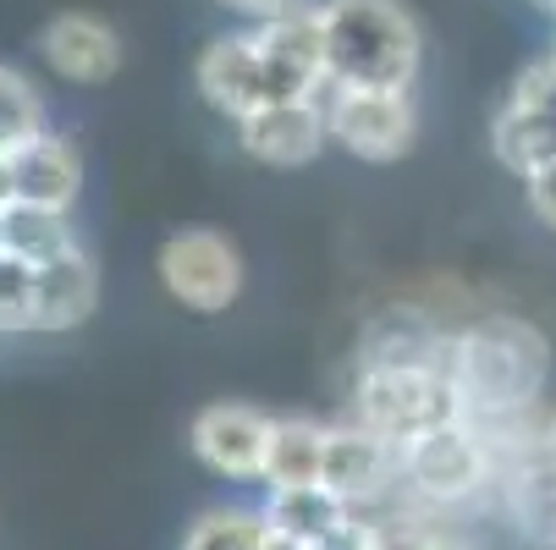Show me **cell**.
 Returning <instances> with one entry per match:
<instances>
[{
    "label": "cell",
    "instance_id": "1",
    "mask_svg": "<svg viewBox=\"0 0 556 550\" xmlns=\"http://www.w3.org/2000/svg\"><path fill=\"white\" fill-rule=\"evenodd\" d=\"M326 89H414L425 34L403 0H320Z\"/></svg>",
    "mask_w": 556,
    "mask_h": 550
},
{
    "label": "cell",
    "instance_id": "2",
    "mask_svg": "<svg viewBox=\"0 0 556 550\" xmlns=\"http://www.w3.org/2000/svg\"><path fill=\"white\" fill-rule=\"evenodd\" d=\"M446 369L468 402V419H518L545 380V336L513 314H491V320L452 331Z\"/></svg>",
    "mask_w": 556,
    "mask_h": 550
},
{
    "label": "cell",
    "instance_id": "3",
    "mask_svg": "<svg viewBox=\"0 0 556 550\" xmlns=\"http://www.w3.org/2000/svg\"><path fill=\"white\" fill-rule=\"evenodd\" d=\"M468 419V402L441 363H396V358H369L358 363L353 380V424L375 430L403 451L408 440Z\"/></svg>",
    "mask_w": 556,
    "mask_h": 550
},
{
    "label": "cell",
    "instance_id": "4",
    "mask_svg": "<svg viewBox=\"0 0 556 550\" xmlns=\"http://www.w3.org/2000/svg\"><path fill=\"white\" fill-rule=\"evenodd\" d=\"M193 84H199L204 105L220 111L226 121H243V116H254L265 105H281V100H314L270 61V50L260 44L254 28L215 34L193 61Z\"/></svg>",
    "mask_w": 556,
    "mask_h": 550
},
{
    "label": "cell",
    "instance_id": "5",
    "mask_svg": "<svg viewBox=\"0 0 556 550\" xmlns=\"http://www.w3.org/2000/svg\"><path fill=\"white\" fill-rule=\"evenodd\" d=\"M154 270H161V286L177 308L188 314H226L237 297H243V281H249V265H243V248H237L226 231L215 226H182L161 243L154 254Z\"/></svg>",
    "mask_w": 556,
    "mask_h": 550
},
{
    "label": "cell",
    "instance_id": "6",
    "mask_svg": "<svg viewBox=\"0 0 556 550\" xmlns=\"http://www.w3.org/2000/svg\"><path fill=\"white\" fill-rule=\"evenodd\" d=\"M496 479V446L473 419L441 424L403 446V485L435 507H463Z\"/></svg>",
    "mask_w": 556,
    "mask_h": 550
},
{
    "label": "cell",
    "instance_id": "7",
    "mask_svg": "<svg viewBox=\"0 0 556 550\" xmlns=\"http://www.w3.org/2000/svg\"><path fill=\"white\" fill-rule=\"evenodd\" d=\"M326 132L364 166H391L403 161L419 138V111L414 89H326Z\"/></svg>",
    "mask_w": 556,
    "mask_h": 550
},
{
    "label": "cell",
    "instance_id": "8",
    "mask_svg": "<svg viewBox=\"0 0 556 550\" xmlns=\"http://www.w3.org/2000/svg\"><path fill=\"white\" fill-rule=\"evenodd\" d=\"M491 154L523 182L556 161V55L518 72V84L491 121Z\"/></svg>",
    "mask_w": 556,
    "mask_h": 550
},
{
    "label": "cell",
    "instance_id": "9",
    "mask_svg": "<svg viewBox=\"0 0 556 550\" xmlns=\"http://www.w3.org/2000/svg\"><path fill=\"white\" fill-rule=\"evenodd\" d=\"M276 419L249 402H210L188 424L193 457L220 479H265V451H270Z\"/></svg>",
    "mask_w": 556,
    "mask_h": 550
},
{
    "label": "cell",
    "instance_id": "10",
    "mask_svg": "<svg viewBox=\"0 0 556 550\" xmlns=\"http://www.w3.org/2000/svg\"><path fill=\"white\" fill-rule=\"evenodd\" d=\"M231 127H237V143H243L249 161L276 166V171H298V166H308L314 154L331 143L320 94H314V100H281V105H265V111H254V116H243V121H231Z\"/></svg>",
    "mask_w": 556,
    "mask_h": 550
},
{
    "label": "cell",
    "instance_id": "11",
    "mask_svg": "<svg viewBox=\"0 0 556 550\" xmlns=\"http://www.w3.org/2000/svg\"><path fill=\"white\" fill-rule=\"evenodd\" d=\"M45 66L72 89H100L122 72V34L94 12H55L39 34Z\"/></svg>",
    "mask_w": 556,
    "mask_h": 550
},
{
    "label": "cell",
    "instance_id": "12",
    "mask_svg": "<svg viewBox=\"0 0 556 550\" xmlns=\"http://www.w3.org/2000/svg\"><path fill=\"white\" fill-rule=\"evenodd\" d=\"M94 308H100V265L84 254V243L34 265V336L89 325Z\"/></svg>",
    "mask_w": 556,
    "mask_h": 550
},
{
    "label": "cell",
    "instance_id": "13",
    "mask_svg": "<svg viewBox=\"0 0 556 550\" xmlns=\"http://www.w3.org/2000/svg\"><path fill=\"white\" fill-rule=\"evenodd\" d=\"M326 485L342 501L364 507V501L386 496L391 485H403V451L364 424H337L326 440Z\"/></svg>",
    "mask_w": 556,
    "mask_h": 550
},
{
    "label": "cell",
    "instance_id": "14",
    "mask_svg": "<svg viewBox=\"0 0 556 550\" xmlns=\"http://www.w3.org/2000/svg\"><path fill=\"white\" fill-rule=\"evenodd\" d=\"M12 177H17V204L72 215L77 193H84V154L61 132H39L34 143L12 149Z\"/></svg>",
    "mask_w": 556,
    "mask_h": 550
},
{
    "label": "cell",
    "instance_id": "15",
    "mask_svg": "<svg viewBox=\"0 0 556 550\" xmlns=\"http://www.w3.org/2000/svg\"><path fill=\"white\" fill-rule=\"evenodd\" d=\"M326 440H331V424H314V419H276L270 451H265V490L326 485Z\"/></svg>",
    "mask_w": 556,
    "mask_h": 550
},
{
    "label": "cell",
    "instance_id": "16",
    "mask_svg": "<svg viewBox=\"0 0 556 550\" xmlns=\"http://www.w3.org/2000/svg\"><path fill=\"white\" fill-rule=\"evenodd\" d=\"M507 507L518 517V528L540 545H556V457L551 446H529L523 462L507 474Z\"/></svg>",
    "mask_w": 556,
    "mask_h": 550
},
{
    "label": "cell",
    "instance_id": "17",
    "mask_svg": "<svg viewBox=\"0 0 556 550\" xmlns=\"http://www.w3.org/2000/svg\"><path fill=\"white\" fill-rule=\"evenodd\" d=\"M353 512H358V507H353V501H342L331 485L270 490V501H265V523H270L276 534H292V539H303V545H320V539H326L331 528H342Z\"/></svg>",
    "mask_w": 556,
    "mask_h": 550
},
{
    "label": "cell",
    "instance_id": "18",
    "mask_svg": "<svg viewBox=\"0 0 556 550\" xmlns=\"http://www.w3.org/2000/svg\"><path fill=\"white\" fill-rule=\"evenodd\" d=\"M0 248L28 259V265H45L66 248H77V231L66 215L55 209H39V204H12V209H0Z\"/></svg>",
    "mask_w": 556,
    "mask_h": 550
},
{
    "label": "cell",
    "instance_id": "19",
    "mask_svg": "<svg viewBox=\"0 0 556 550\" xmlns=\"http://www.w3.org/2000/svg\"><path fill=\"white\" fill-rule=\"evenodd\" d=\"M270 539V523H265V507H210L193 517L182 550H265Z\"/></svg>",
    "mask_w": 556,
    "mask_h": 550
},
{
    "label": "cell",
    "instance_id": "20",
    "mask_svg": "<svg viewBox=\"0 0 556 550\" xmlns=\"http://www.w3.org/2000/svg\"><path fill=\"white\" fill-rule=\"evenodd\" d=\"M39 132H50V111H45V94L28 84L17 66H0V149H23L34 143Z\"/></svg>",
    "mask_w": 556,
    "mask_h": 550
},
{
    "label": "cell",
    "instance_id": "21",
    "mask_svg": "<svg viewBox=\"0 0 556 550\" xmlns=\"http://www.w3.org/2000/svg\"><path fill=\"white\" fill-rule=\"evenodd\" d=\"M0 336H34V265L0 248Z\"/></svg>",
    "mask_w": 556,
    "mask_h": 550
},
{
    "label": "cell",
    "instance_id": "22",
    "mask_svg": "<svg viewBox=\"0 0 556 550\" xmlns=\"http://www.w3.org/2000/svg\"><path fill=\"white\" fill-rule=\"evenodd\" d=\"M314 550H380V523H369V517H358V512H353L342 528H331Z\"/></svg>",
    "mask_w": 556,
    "mask_h": 550
},
{
    "label": "cell",
    "instance_id": "23",
    "mask_svg": "<svg viewBox=\"0 0 556 550\" xmlns=\"http://www.w3.org/2000/svg\"><path fill=\"white\" fill-rule=\"evenodd\" d=\"M529 209L556 231V161H551V166H540V171L529 177Z\"/></svg>",
    "mask_w": 556,
    "mask_h": 550
},
{
    "label": "cell",
    "instance_id": "24",
    "mask_svg": "<svg viewBox=\"0 0 556 550\" xmlns=\"http://www.w3.org/2000/svg\"><path fill=\"white\" fill-rule=\"evenodd\" d=\"M220 12H231V17H249V23H265V17H281V12H292V7H303V0H215Z\"/></svg>",
    "mask_w": 556,
    "mask_h": 550
},
{
    "label": "cell",
    "instance_id": "25",
    "mask_svg": "<svg viewBox=\"0 0 556 550\" xmlns=\"http://www.w3.org/2000/svg\"><path fill=\"white\" fill-rule=\"evenodd\" d=\"M17 204V177H12V154L0 149V209Z\"/></svg>",
    "mask_w": 556,
    "mask_h": 550
},
{
    "label": "cell",
    "instance_id": "26",
    "mask_svg": "<svg viewBox=\"0 0 556 550\" xmlns=\"http://www.w3.org/2000/svg\"><path fill=\"white\" fill-rule=\"evenodd\" d=\"M265 550H314V545H303V539H292V534H276V528H270Z\"/></svg>",
    "mask_w": 556,
    "mask_h": 550
},
{
    "label": "cell",
    "instance_id": "27",
    "mask_svg": "<svg viewBox=\"0 0 556 550\" xmlns=\"http://www.w3.org/2000/svg\"><path fill=\"white\" fill-rule=\"evenodd\" d=\"M540 440H545V446H551V457H556V408H551V419L540 424Z\"/></svg>",
    "mask_w": 556,
    "mask_h": 550
}]
</instances>
